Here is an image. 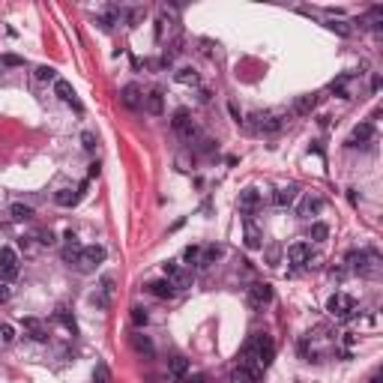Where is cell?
<instances>
[{
    "mask_svg": "<svg viewBox=\"0 0 383 383\" xmlns=\"http://www.w3.org/2000/svg\"><path fill=\"white\" fill-rule=\"evenodd\" d=\"M246 351H252V356L260 362V368H270L273 359H276V341H273V335H266V332H255V335L246 341Z\"/></svg>",
    "mask_w": 383,
    "mask_h": 383,
    "instance_id": "1",
    "label": "cell"
},
{
    "mask_svg": "<svg viewBox=\"0 0 383 383\" xmlns=\"http://www.w3.org/2000/svg\"><path fill=\"white\" fill-rule=\"evenodd\" d=\"M348 263H351L353 273H359V276H377L380 273V257H377V252H351L348 255Z\"/></svg>",
    "mask_w": 383,
    "mask_h": 383,
    "instance_id": "2",
    "label": "cell"
},
{
    "mask_svg": "<svg viewBox=\"0 0 383 383\" xmlns=\"http://www.w3.org/2000/svg\"><path fill=\"white\" fill-rule=\"evenodd\" d=\"M353 309H356V302H353V296H348V293H332L326 299V312L332 318H351Z\"/></svg>",
    "mask_w": 383,
    "mask_h": 383,
    "instance_id": "3",
    "label": "cell"
},
{
    "mask_svg": "<svg viewBox=\"0 0 383 383\" xmlns=\"http://www.w3.org/2000/svg\"><path fill=\"white\" fill-rule=\"evenodd\" d=\"M105 255H108V252H105V246H84V249L78 252V260H75V263H78V270H81V273H90L96 263H102V260H105Z\"/></svg>",
    "mask_w": 383,
    "mask_h": 383,
    "instance_id": "4",
    "label": "cell"
},
{
    "mask_svg": "<svg viewBox=\"0 0 383 383\" xmlns=\"http://www.w3.org/2000/svg\"><path fill=\"white\" fill-rule=\"evenodd\" d=\"M246 302H249L252 309H263V305H270V302H273V287L266 285V282H255V285H249V290H246Z\"/></svg>",
    "mask_w": 383,
    "mask_h": 383,
    "instance_id": "5",
    "label": "cell"
},
{
    "mask_svg": "<svg viewBox=\"0 0 383 383\" xmlns=\"http://www.w3.org/2000/svg\"><path fill=\"white\" fill-rule=\"evenodd\" d=\"M252 120H255V129L263 132V135H276L279 129L285 126V120L276 111H257V114H252Z\"/></svg>",
    "mask_w": 383,
    "mask_h": 383,
    "instance_id": "6",
    "label": "cell"
},
{
    "mask_svg": "<svg viewBox=\"0 0 383 383\" xmlns=\"http://www.w3.org/2000/svg\"><path fill=\"white\" fill-rule=\"evenodd\" d=\"M165 279L177 287V290H180V287H192V273L183 266V263H174V260L165 263Z\"/></svg>",
    "mask_w": 383,
    "mask_h": 383,
    "instance_id": "7",
    "label": "cell"
},
{
    "mask_svg": "<svg viewBox=\"0 0 383 383\" xmlns=\"http://www.w3.org/2000/svg\"><path fill=\"white\" fill-rule=\"evenodd\" d=\"M0 276H3L6 282H12V279L18 276V255H15V249H9V246L0 249Z\"/></svg>",
    "mask_w": 383,
    "mask_h": 383,
    "instance_id": "8",
    "label": "cell"
},
{
    "mask_svg": "<svg viewBox=\"0 0 383 383\" xmlns=\"http://www.w3.org/2000/svg\"><path fill=\"white\" fill-rule=\"evenodd\" d=\"M111 293H114V276H102L99 290L90 296V302L99 305V309H108V305H111Z\"/></svg>",
    "mask_w": 383,
    "mask_h": 383,
    "instance_id": "9",
    "label": "cell"
},
{
    "mask_svg": "<svg viewBox=\"0 0 383 383\" xmlns=\"http://www.w3.org/2000/svg\"><path fill=\"white\" fill-rule=\"evenodd\" d=\"M171 126H174V132H177L180 138H192V135H195V123H192V114L186 111V108H180V111L174 114Z\"/></svg>",
    "mask_w": 383,
    "mask_h": 383,
    "instance_id": "10",
    "label": "cell"
},
{
    "mask_svg": "<svg viewBox=\"0 0 383 383\" xmlns=\"http://www.w3.org/2000/svg\"><path fill=\"white\" fill-rule=\"evenodd\" d=\"M168 374H171L174 383H183L189 377V359H186V356H174V359L168 362Z\"/></svg>",
    "mask_w": 383,
    "mask_h": 383,
    "instance_id": "11",
    "label": "cell"
},
{
    "mask_svg": "<svg viewBox=\"0 0 383 383\" xmlns=\"http://www.w3.org/2000/svg\"><path fill=\"white\" fill-rule=\"evenodd\" d=\"M371 138H374V123H371V120H365V123H359V126L353 129L351 147H359V144H371Z\"/></svg>",
    "mask_w": 383,
    "mask_h": 383,
    "instance_id": "12",
    "label": "cell"
},
{
    "mask_svg": "<svg viewBox=\"0 0 383 383\" xmlns=\"http://www.w3.org/2000/svg\"><path fill=\"white\" fill-rule=\"evenodd\" d=\"M320 207H323V201H320L318 195H305L302 201H299V207H296V213L302 216V219H312V216H318Z\"/></svg>",
    "mask_w": 383,
    "mask_h": 383,
    "instance_id": "13",
    "label": "cell"
},
{
    "mask_svg": "<svg viewBox=\"0 0 383 383\" xmlns=\"http://www.w3.org/2000/svg\"><path fill=\"white\" fill-rule=\"evenodd\" d=\"M287 260H290V263H309V260H312V246H309V243H293V246L287 249Z\"/></svg>",
    "mask_w": 383,
    "mask_h": 383,
    "instance_id": "14",
    "label": "cell"
},
{
    "mask_svg": "<svg viewBox=\"0 0 383 383\" xmlns=\"http://www.w3.org/2000/svg\"><path fill=\"white\" fill-rule=\"evenodd\" d=\"M120 96H123V105L132 108V111L144 105V96H141V87H138V84H126V87L120 90Z\"/></svg>",
    "mask_w": 383,
    "mask_h": 383,
    "instance_id": "15",
    "label": "cell"
},
{
    "mask_svg": "<svg viewBox=\"0 0 383 383\" xmlns=\"http://www.w3.org/2000/svg\"><path fill=\"white\" fill-rule=\"evenodd\" d=\"M296 198H299V189L296 186H285V189H279L276 195H273V201H276V207H293L296 204Z\"/></svg>",
    "mask_w": 383,
    "mask_h": 383,
    "instance_id": "16",
    "label": "cell"
},
{
    "mask_svg": "<svg viewBox=\"0 0 383 383\" xmlns=\"http://www.w3.org/2000/svg\"><path fill=\"white\" fill-rule=\"evenodd\" d=\"M144 108L150 114H162L165 111V96H162V90H153V93L144 96Z\"/></svg>",
    "mask_w": 383,
    "mask_h": 383,
    "instance_id": "17",
    "label": "cell"
},
{
    "mask_svg": "<svg viewBox=\"0 0 383 383\" xmlns=\"http://www.w3.org/2000/svg\"><path fill=\"white\" fill-rule=\"evenodd\" d=\"M150 293H153V296H159V299H171V296L177 293V287L171 285L168 279H159V282H153V285H150Z\"/></svg>",
    "mask_w": 383,
    "mask_h": 383,
    "instance_id": "18",
    "label": "cell"
},
{
    "mask_svg": "<svg viewBox=\"0 0 383 383\" xmlns=\"http://www.w3.org/2000/svg\"><path fill=\"white\" fill-rule=\"evenodd\" d=\"M257 204H260V195H257V189H243V192H240V210L252 213Z\"/></svg>",
    "mask_w": 383,
    "mask_h": 383,
    "instance_id": "19",
    "label": "cell"
},
{
    "mask_svg": "<svg viewBox=\"0 0 383 383\" xmlns=\"http://www.w3.org/2000/svg\"><path fill=\"white\" fill-rule=\"evenodd\" d=\"M132 348H135L138 353H144V356H153V353H156L153 341H150L144 332H135V335H132Z\"/></svg>",
    "mask_w": 383,
    "mask_h": 383,
    "instance_id": "20",
    "label": "cell"
},
{
    "mask_svg": "<svg viewBox=\"0 0 383 383\" xmlns=\"http://www.w3.org/2000/svg\"><path fill=\"white\" fill-rule=\"evenodd\" d=\"M315 105H318V96L312 93V96H299L296 102H293V111L299 114V117H305V114H312L315 111Z\"/></svg>",
    "mask_w": 383,
    "mask_h": 383,
    "instance_id": "21",
    "label": "cell"
},
{
    "mask_svg": "<svg viewBox=\"0 0 383 383\" xmlns=\"http://www.w3.org/2000/svg\"><path fill=\"white\" fill-rule=\"evenodd\" d=\"M246 249H252V252L260 249V231L255 227V222L249 216H246Z\"/></svg>",
    "mask_w": 383,
    "mask_h": 383,
    "instance_id": "22",
    "label": "cell"
},
{
    "mask_svg": "<svg viewBox=\"0 0 383 383\" xmlns=\"http://www.w3.org/2000/svg\"><path fill=\"white\" fill-rule=\"evenodd\" d=\"M24 329L30 332V338H36V341H45V338H48V335H45V326H42L36 318H24Z\"/></svg>",
    "mask_w": 383,
    "mask_h": 383,
    "instance_id": "23",
    "label": "cell"
},
{
    "mask_svg": "<svg viewBox=\"0 0 383 383\" xmlns=\"http://www.w3.org/2000/svg\"><path fill=\"white\" fill-rule=\"evenodd\" d=\"M219 255H222V249H219V246H207V249L198 255V266H210V263H216Z\"/></svg>",
    "mask_w": 383,
    "mask_h": 383,
    "instance_id": "24",
    "label": "cell"
},
{
    "mask_svg": "<svg viewBox=\"0 0 383 383\" xmlns=\"http://www.w3.org/2000/svg\"><path fill=\"white\" fill-rule=\"evenodd\" d=\"M93 383H111V368H108V362L96 359V365H93Z\"/></svg>",
    "mask_w": 383,
    "mask_h": 383,
    "instance_id": "25",
    "label": "cell"
},
{
    "mask_svg": "<svg viewBox=\"0 0 383 383\" xmlns=\"http://www.w3.org/2000/svg\"><path fill=\"white\" fill-rule=\"evenodd\" d=\"M9 213H12V219H18V222H30L33 219V210L27 207V204H12Z\"/></svg>",
    "mask_w": 383,
    "mask_h": 383,
    "instance_id": "26",
    "label": "cell"
},
{
    "mask_svg": "<svg viewBox=\"0 0 383 383\" xmlns=\"http://www.w3.org/2000/svg\"><path fill=\"white\" fill-rule=\"evenodd\" d=\"M54 93L60 96V99H63V102H75V99H72V84H69V81H63V78H57V81H54Z\"/></svg>",
    "mask_w": 383,
    "mask_h": 383,
    "instance_id": "27",
    "label": "cell"
},
{
    "mask_svg": "<svg viewBox=\"0 0 383 383\" xmlns=\"http://www.w3.org/2000/svg\"><path fill=\"white\" fill-rule=\"evenodd\" d=\"M75 201H78V195H75L72 189H60L57 195H54V204H57V207H72Z\"/></svg>",
    "mask_w": 383,
    "mask_h": 383,
    "instance_id": "28",
    "label": "cell"
},
{
    "mask_svg": "<svg viewBox=\"0 0 383 383\" xmlns=\"http://www.w3.org/2000/svg\"><path fill=\"white\" fill-rule=\"evenodd\" d=\"M309 237H312L315 243H323V240L329 237V227H326L323 222H312V231H309Z\"/></svg>",
    "mask_w": 383,
    "mask_h": 383,
    "instance_id": "29",
    "label": "cell"
},
{
    "mask_svg": "<svg viewBox=\"0 0 383 383\" xmlns=\"http://www.w3.org/2000/svg\"><path fill=\"white\" fill-rule=\"evenodd\" d=\"M174 78H177L180 84H198V81H201V78H198V72L189 69V66H186V69H177V75H174Z\"/></svg>",
    "mask_w": 383,
    "mask_h": 383,
    "instance_id": "30",
    "label": "cell"
},
{
    "mask_svg": "<svg viewBox=\"0 0 383 383\" xmlns=\"http://www.w3.org/2000/svg\"><path fill=\"white\" fill-rule=\"evenodd\" d=\"M57 320L63 323V326H66V329H69V332H72V335L78 332V323H75V318H72V315H69L66 309H57Z\"/></svg>",
    "mask_w": 383,
    "mask_h": 383,
    "instance_id": "31",
    "label": "cell"
},
{
    "mask_svg": "<svg viewBox=\"0 0 383 383\" xmlns=\"http://www.w3.org/2000/svg\"><path fill=\"white\" fill-rule=\"evenodd\" d=\"M36 81H57V69L54 66H36Z\"/></svg>",
    "mask_w": 383,
    "mask_h": 383,
    "instance_id": "32",
    "label": "cell"
},
{
    "mask_svg": "<svg viewBox=\"0 0 383 383\" xmlns=\"http://www.w3.org/2000/svg\"><path fill=\"white\" fill-rule=\"evenodd\" d=\"M326 27H329L332 33H338V36H351L348 21H341V18H329V21H326Z\"/></svg>",
    "mask_w": 383,
    "mask_h": 383,
    "instance_id": "33",
    "label": "cell"
},
{
    "mask_svg": "<svg viewBox=\"0 0 383 383\" xmlns=\"http://www.w3.org/2000/svg\"><path fill=\"white\" fill-rule=\"evenodd\" d=\"M15 341V329L9 323H0V344H12Z\"/></svg>",
    "mask_w": 383,
    "mask_h": 383,
    "instance_id": "34",
    "label": "cell"
},
{
    "mask_svg": "<svg viewBox=\"0 0 383 383\" xmlns=\"http://www.w3.org/2000/svg\"><path fill=\"white\" fill-rule=\"evenodd\" d=\"M132 323H135V326H147V312H144L141 305L132 309Z\"/></svg>",
    "mask_w": 383,
    "mask_h": 383,
    "instance_id": "35",
    "label": "cell"
},
{
    "mask_svg": "<svg viewBox=\"0 0 383 383\" xmlns=\"http://www.w3.org/2000/svg\"><path fill=\"white\" fill-rule=\"evenodd\" d=\"M0 63L3 66H24V57H18V54H3Z\"/></svg>",
    "mask_w": 383,
    "mask_h": 383,
    "instance_id": "36",
    "label": "cell"
},
{
    "mask_svg": "<svg viewBox=\"0 0 383 383\" xmlns=\"http://www.w3.org/2000/svg\"><path fill=\"white\" fill-rule=\"evenodd\" d=\"M198 255H201V249H198V246H186V252H183V257H186V260H198Z\"/></svg>",
    "mask_w": 383,
    "mask_h": 383,
    "instance_id": "37",
    "label": "cell"
},
{
    "mask_svg": "<svg viewBox=\"0 0 383 383\" xmlns=\"http://www.w3.org/2000/svg\"><path fill=\"white\" fill-rule=\"evenodd\" d=\"M81 141H84V147H87V150H93V147H96V138L90 135V132H84V135H81Z\"/></svg>",
    "mask_w": 383,
    "mask_h": 383,
    "instance_id": "38",
    "label": "cell"
},
{
    "mask_svg": "<svg viewBox=\"0 0 383 383\" xmlns=\"http://www.w3.org/2000/svg\"><path fill=\"white\" fill-rule=\"evenodd\" d=\"M39 243L51 246V243H54V234H51V231H42V234H39Z\"/></svg>",
    "mask_w": 383,
    "mask_h": 383,
    "instance_id": "39",
    "label": "cell"
},
{
    "mask_svg": "<svg viewBox=\"0 0 383 383\" xmlns=\"http://www.w3.org/2000/svg\"><path fill=\"white\" fill-rule=\"evenodd\" d=\"M9 296H12L9 285H0V302H9Z\"/></svg>",
    "mask_w": 383,
    "mask_h": 383,
    "instance_id": "40",
    "label": "cell"
},
{
    "mask_svg": "<svg viewBox=\"0 0 383 383\" xmlns=\"http://www.w3.org/2000/svg\"><path fill=\"white\" fill-rule=\"evenodd\" d=\"M227 111H231V117L240 123V108H237V102H231V105H227Z\"/></svg>",
    "mask_w": 383,
    "mask_h": 383,
    "instance_id": "41",
    "label": "cell"
},
{
    "mask_svg": "<svg viewBox=\"0 0 383 383\" xmlns=\"http://www.w3.org/2000/svg\"><path fill=\"white\" fill-rule=\"evenodd\" d=\"M266 257H270V263L276 266V263H279V249H270V252H266Z\"/></svg>",
    "mask_w": 383,
    "mask_h": 383,
    "instance_id": "42",
    "label": "cell"
},
{
    "mask_svg": "<svg viewBox=\"0 0 383 383\" xmlns=\"http://www.w3.org/2000/svg\"><path fill=\"white\" fill-rule=\"evenodd\" d=\"M138 18H141V9H132V12H129V24H135Z\"/></svg>",
    "mask_w": 383,
    "mask_h": 383,
    "instance_id": "43",
    "label": "cell"
},
{
    "mask_svg": "<svg viewBox=\"0 0 383 383\" xmlns=\"http://www.w3.org/2000/svg\"><path fill=\"white\" fill-rule=\"evenodd\" d=\"M186 383H207V377H204V374H195V377H189Z\"/></svg>",
    "mask_w": 383,
    "mask_h": 383,
    "instance_id": "44",
    "label": "cell"
},
{
    "mask_svg": "<svg viewBox=\"0 0 383 383\" xmlns=\"http://www.w3.org/2000/svg\"><path fill=\"white\" fill-rule=\"evenodd\" d=\"M368 383H380V374H374V377H371Z\"/></svg>",
    "mask_w": 383,
    "mask_h": 383,
    "instance_id": "45",
    "label": "cell"
}]
</instances>
